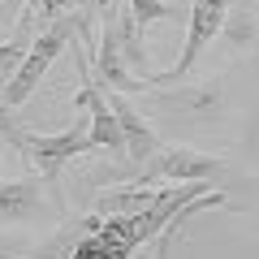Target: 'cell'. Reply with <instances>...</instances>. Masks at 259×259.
<instances>
[{
  "mask_svg": "<svg viewBox=\"0 0 259 259\" xmlns=\"http://www.w3.org/2000/svg\"><path fill=\"white\" fill-rule=\"evenodd\" d=\"M225 112H229V87H225V74H212V78L151 91V104L143 108V117L190 134V130H216Z\"/></svg>",
  "mask_w": 259,
  "mask_h": 259,
  "instance_id": "obj_1",
  "label": "cell"
},
{
  "mask_svg": "<svg viewBox=\"0 0 259 259\" xmlns=\"http://www.w3.org/2000/svg\"><path fill=\"white\" fill-rule=\"evenodd\" d=\"M9 143H13V147H22V160H30L35 173L56 190L65 168L74 164L78 156H91V112H87V104H78L74 121H69L61 134H35V130H22L18 125Z\"/></svg>",
  "mask_w": 259,
  "mask_h": 259,
  "instance_id": "obj_2",
  "label": "cell"
},
{
  "mask_svg": "<svg viewBox=\"0 0 259 259\" xmlns=\"http://www.w3.org/2000/svg\"><path fill=\"white\" fill-rule=\"evenodd\" d=\"M229 9H233V0H190V9H186V39H182L177 61L168 65V69H160V74H143L139 82H134V95H143V91L151 95V91H164V87L186 82V78L194 74L199 56L207 52V44L221 35Z\"/></svg>",
  "mask_w": 259,
  "mask_h": 259,
  "instance_id": "obj_3",
  "label": "cell"
},
{
  "mask_svg": "<svg viewBox=\"0 0 259 259\" xmlns=\"http://www.w3.org/2000/svg\"><path fill=\"white\" fill-rule=\"evenodd\" d=\"M130 186H143V190H160V186H212V190H225L229 186V164L221 156H212V151L177 143V147L160 151Z\"/></svg>",
  "mask_w": 259,
  "mask_h": 259,
  "instance_id": "obj_4",
  "label": "cell"
},
{
  "mask_svg": "<svg viewBox=\"0 0 259 259\" xmlns=\"http://www.w3.org/2000/svg\"><path fill=\"white\" fill-rule=\"evenodd\" d=\"M48 212L61 216V190H52L39 173L35 177H0V221L5 225H26Z\"/></svg>",
  "mask_w": 259,
  "mask_h": 259,
  "instance_id": "obj_5",
  "label": "cell"
},
{
  "mask_svg": "<svg viewBox=\"0 0 259 259\" xmlns=\"http://www.w3.org/2000/svg\"><path fill=\"white\" fill-rule=\"evenodd\" d=\"M221 35H225V48H229V52H250V48H259V5L233 0Z\"/></svg>",
  "mask_w": 259,
  "mask_h": 259,
  "instance_id": "obj_6",
  "label": "cell"
},
{
  "mask_svg": "<svg viewBox=\"0 0 259 259\" xmlns=\"http://www.w3.org/2000/svg\"><path fill=\"white\" fill-rule=\"evenodd\" d=\"M130 255H134V250L125 246V238H121L104 216L95 221V229L87 233V238L78 242V250H74V259H130Z\"/></svg>",
  "mask_w": 259,
  "mask_h": 259,
  "instance_id": "obj_7",
  "label": "cell"
},
{
  "mask_svg": "<svg viewBox=\"0 0 259 259\" xmlns=\"http://www.w3.org/2000/svg\"><path fill=\"white\" fill-rule=\"evenodd\" d=\"M125 9H130V22H134L139 35L151 26V22H182V18H186L173 0H130Z\"/></svg>",
  "mask_w": 259,
  "mask_h": 259,
  "instance_id": "obj_8",
  "label": "cell"
},
{
  "mask_svg": "<svg viewBox=\"0 0 259 259\" xmlns=\"http://www.w3.org/2000/svg\"><path fill=\"white\" fill-rule=\"evenodd\" d=\"M229 203H233L229 194H225V190H216V194H207V199H199V203H194V207H186V212L177 216V221L168 225L164 233H160V242H156V255H151V259H168V250H173V238H177V229H182V225L190 221V216H199V212H203V207H229Z\"/></svg>",
  "mask_w": 259,
  "mask_h": 259,
  "instance_id": "obj_9",
  "label": "cell"
},
{
  "mask_svg": "<svg viewBox=\"0 0 259 259\" xmlns=\"http://www.w3.org/2000/svg\"><path fill=\"white\" fill-rule=\"evenodd\" d=\"M242 160L259 173V108H250L246 125H242Z\"/></svg>",
  "mask_w": 259,
  "mask_h": 259,
  "instance_id": "obj_10",
  "label": "cell"
},
{
  "mask_svg": "<svg viewBox=\"0 0 259 259\" xmlns=\"http://www.w3.org/2000/svg\"><path fill=\"white\" fill-rule=\"evenodd\" d=\"M30 238L26 233H18V229H0V259H26L30 255Z\"/></svg>",
  "mask_w": 259,
  "mask_h": 259,
  "instance_id": "obj_11",
  "label": "cell"
},
{
  "mask_svg": "<svg viewBox=\"0 0 259 259\" xmlns=\"http://www.w3.org/2000/svg\"><path fill=\"white\" fill-rule=\"evenodd\" d=\"M22 13H26V0H0V18H18L22 22Z\"/></svg>",
  "mask_w": 259,
  "mask_h": 259,
  "instance_id": "obj_12",
  "label": "cell"
},
{
  "mask_svg": "<svg viewBox=\"0 0 259 259\" xmlns=\"http://www.w3.org/2000/svg\"><path fill=\"white\" fill-rule=\"evenodd\" d=\"M255 5H259V0H255Z\"/></svg>",
  "mask_w": 259,
  "mask_h": 259,
  "instance_id": "obj_13",
  "label": "cell"
}]
</instances>
